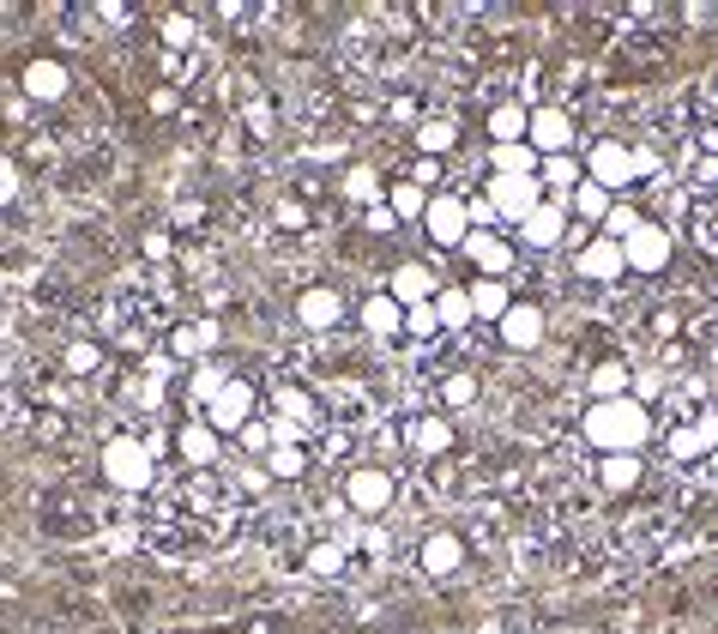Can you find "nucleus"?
Instances as JSON below:
<instances>
[{
  "label": "nucleus",
  "mask_w": 718,
  "mask_h": 634,
  "mask_svg": "<svg viewBox=\"0 0 718 634\" xmlns=\"http://www.w3.org/2000/svg\"><path fill=\"white\" fill-rule=\"evenodd\" d=\"M405 327H411V333H435L441 321H435V308L423 302V308H405Z\"/></svg>",
  "instance_id": "58836bf2"
},
{
  "label": "nucleus",
  "mask_w": 718,
  "mask_h": 634,
  "mask_svg": "<svg viewBox=\"0 0 718 634\" xmlns=\"http://www.w3.org/2000/svg\"><path fill=\"white\" fill-rule=\"evenodd\" d=\"M429 290H435V272H429V266H399L387 296H393L399 308H423V302H429Z\"/></svg>",
  "instance_id": "4468645a"
},
{
  "label": "nucleus",
  "mask_w": 718,
  "mask_h": 634,
  "mask_svg": "<svg viewBox=\"0 0 718 634\" xmlns=\"http://www.w3.org/2000/svg\"><path fill=\"white\" fill-rule=\"evenodd\" d=\"M344 502H350L356 514H381V508L393 502V471H381V465H356L350 478H344Z\"/></svg>",
  "instance_id": "20e7f679"
},
{
  "label": "nucleus",
  "mask_w": 718,
  "mask_h": 634,
  "mask_svg": "<svg viewBox=\"0 0 718 634\" xmlns=\"http://www.w3.org/2000/svg\"><path fill=\"white\" fill-rule=\"evenodd\" d=\"M495 176H537L531 145H495Z\"/></svg>",
  "instance_id": "a878e982"
},
{
  "label": "nucleus",
  "mask_w": 718,
  "mask_h": 634,
  "mask_svg": "<svg viewBox=\"0 0 718 634\" xmlns=\"http://www.w3.org/2000/svg\"><path fill=\"white\" fill-rule=\"evenodd\" d=\"M465 254H471L483 272H507V260H513V248H507L501 236H489V230H471V236H465Z\"/></svg>",
  "instance_id": "412c9836"
},
{
  "label": "nucleus",
  "mask_w": 718,
  "mask_h": 634,
  "mask_svg": "<svg viewBox=\"0 0 718 634\" xmlns=\"http://www.w3.org/2000/svg\"><path fill=\"white\" fill-rule=\"evenodd\" d=\"M278 224H284V230H302V224H308V206H302V200H284V206H278Z\"/></svg>",
  "instance_id": "ea45409f"
},
{
  "label": "nucleus",
  "mask_w": 718,
  "mask_h": 634,
  "mask_svg": "<svg viewBox=\"0 0 718 634\" xmlns=\"http://www.w3.org/2000/svg\"><path fill=\"white\" fill-rule=\"evenodd\" d=\"M525 127H531V115H525L519 103L489 109V133H495V145H519V139H525Z\"/></svg>",
  "instance_id": "b1692460"
},
{
  "label": "nucleus",
  "mask_w": 718,
  "mask_h": 634,
  "mask_svg": "<svg viewBox=\"0 0 718 634\" xmlns=\"http://www.w3.org/2000/svg\"><path fill=\"white\" fill-rule=\"evenodd\" d=\"M248 411H254V381H236V375H230V381L218 387V399L206 405V423H212V429H242Z\"/></svg>",
  "instance_id": "0eeeda50"
},
{
  "label": "nucleus",
  "mask_w": 718,
  "mask_h": 634,
  "mask_svg": "<svg viewBox=\"0 0 718 634\" xmlns=\"http://www.w3.org/2000/svg\"><path fill=\"white\" fill-rule=\"evenodd\" d=\"M278 411H284V417H308V393H296V387L278 393Z\"/></svg>",
  "instance_id": "c03bdc74"
},
{
  "label": "nucleus",
  "mask_w": 718,
  "mask_h": 634,
  "mask_svg": "<svg viewBox=\"0 0 718 634\" xmlns=\"http://www.w3.org/2000/svg\"><path fill=\"white\" fill-rule=\"evenodd\" d=\"M592 182H598L604 194H616V188H628V182H640V157H634L628 145H616V139H604V145L592 151Z\"/></svg>",
  "instance_id": "423d86ee"
},
{
  "label": "nucleus",
  "mask_w": 718,
  "mask_h": 634,
  "mask_svg": "<svg viewBox=\"0 0 718 634\" xmlns=\"http://www.w3.org/2000/svg\"><path fill=\"white\" fill-rule=\"evenodd\" d=\"M700 182H718V157H706V164H700Z\"/></svg>",
  "instance_id": "09e8293b"
},
{
  "label": "nucleus",
  "mask_w": 718,
  "mask_h": 634,
  "mask_svg": "<svg viewBox=\"0 0 718 634\" xmlns=\"http://www.w3.org/2000/svg\"><path fill=\"white\" fill-rule=\"evenodd\" d=\"M344 568V550L338 544H314L308 550V574H338Z\"/></svg>",
  "instance_id": "c9c22d12"
},
{
  "label": "nucleus",
  "mask_w": 718,
  "mask_h": 634,
  "mask_svg": "<svg viewBox=\"0 0 718 634\" xmlns=\"http://www.w3.org/2000/svg\"><path fill=\"white\" fill-rule=\"evenodd\" d=\"M435 321L441 327H465L471 321V290H435Z\"/></svg>",
  "instance_id": "bb28decb"
},
{
  "label": "nucleus",
  "mask_w": 718,
  "mask_h": 634,
  "mask_svg": "<svg viewBox=\"0 0 718 634\" xmlns=\"http://www.w3.org/2000/svg\"><path fill=\"white\" fill-rule=\"evenodd\" d=\"M169 345L182 351V357H194V351H212V345H218V327H206V321H200V327H175V339H169Z\"/></svg>",
  "instance_id": "7c9ffc66"
},
{
  "label": "nucleus",
  "mask_w": 718,
  "mask_h": 634,
  "mask_svg": "<svg viewBox=\"0 0 718 634\" xmlns=\"http://www.w3.org/2000/svg\"><path fill=\"white\" fill-rule=\"evenodd\" d=\"M562 230H568V212H562V206H550V200L525 218V242H531V248H556V242H562Z\"/></svg>",
  "instance_id": "dca6fc26"
},
{
  "label": "nucleus",
  "mask_w": 718,
  "mask_h": 634,
  "mask_svg": "<svg viewBox=\"0 0 718 634\" xmlns=\"http://www.w3.org/2000/svg\"><path fill=\"white\" fill-rule=\"evenodd\" d=\"M513 302H507V284L501 278H477L471 284V314H483V321H501Z\"/></svg>",
  "instance_id": "5701e85b"
},
{
  "label": "nucleus",
  "mask_w": 718,
  "mask_h": 634,
  "mask_svg": "<svg viewBox=\"0 0 718 634\" xmlns=\"http://www.w3.org/2000/svg\"><path fill=\"white\" fill-rule=\"evenodd\" d=\"M580 278H598V284H610V278H622V266H628V254H622V242H610V236H598V242H586L580 248Z\"/></svg>",
  "instance_id": "f8f14e48"
},
{
  "label": "nucleus",
  "mask_w": 718,
  "mask_h": 634,
  "mask_svg": "<svg viewBox=\"0 0 718 634\" xmlns=\"http://www.w3.org/2000/svg\"><path fill=\"white\" fill-rule=\"evenodd\" d=\"M712 484H718V453H712Z\"/></svg>",
  "instance_id": "8fccbe9b"
},
{
  "label": "nucleus",
  "mask_w": 718,
  "mask_h": 634,
  "mask_svg": "<svg viewBox=\"0 0 718 634\" xmlns=\"http://www.w3.org/2000/svg\"><path fill=\"white\" fill-rule=\"evenodd\" d=\"M393 224H399V218H393V206H369V230H381V236H387Z\"/></svg>",
  "instance_id": "49530a36"
},
{
  "label": "nucleus",
  "mask_w": 718,
  "mask_h": 634,
  "mask_svg": "<svg viewBox=\"0 0 718 634\" xmlns=\"http://www.w3.org/2000/svg\"><path fill=\"white\" fill-rule=\"evenodd\" d=\"M441 399H447V405H471V399H477V375H447V381H441Z\"/></svg>",
  "instance_id": "f704fd0d"
},
{
  "label": "nucleus",
  "mask_w": 718,
  "mask_h": 634,
  "mask_svg": "<svg viewBox=\"0 0 718 634\" xmlns=\"http://www.w3.org/2000/svg\"><path fill=\"white\" fill-rule=\"evenodd\" d=\"M537 182H550V188H580V164H574V157H544V164H537Z\"/></svg>",
  "instance_id": "c85d7f7f"
},
{
  "label": "nucleus",
  "mask_w": 718,
  "mask_h": 634,
  "mask_svg": "<svg viewBox=\"0 0 718 634\" xmlns=\"http://www.w3.org/2000/svg\"><path fill=\"white\" fill-rule=\"evenodd\" d=\"M67 369H73V375L97 369V351H91V345H73V351H67Z\"/></svg>",
  "instance_id": "37998d69"
},
{
  "label": "nucleus",
  "mask_w": 718,
  "mask_h": 634,
  "mask_svg": "<svg viewBox=\"0 0 718 634\" xmlns=\"http://www.w3.org/2000/svg\"><path fill=\"white\" fill-rule=\"evenodd\" d=\"M586 441L604 447V453H640L652 441V417H646V405L634 393L628 399H598L586 411Z\"/></svg>",
  "instance_id": "f257e3e1"
},
{
  "label": "nucleus",
  "mask_w": 718,
  "mask_h": 634,
  "mask_svg": "<svg viewBox=\"0 0 718 634\" xmlns=\"http://www.w3.org/2000/svg\"><path fill=\"white\" fill-rule=\"evenodd\" d=\"M423 224H429V236H435L441 248H465V236H471V212H465V200H429Z\"/></svg>",
  "instance_id": "6e6552de"
},
{
  "label": "nucleus",
  "mask_w": 718,
  "mask_h": 634,
  "mask_svg": "<svg viewBox=\"0 0 718 634\" xmlns=\"http://www.w3.org/2000/svg\"><path fill=\"white\" fill-rule=\"evenodd\" d=\"M242 441H248L254 453H272V429H266V423H242Z\"/></svg>",
  "instance_id": "a19ab883"
},
{
  "label": "nucleus",
  "mask_w": 718,
  "mask_h": 634,
  "mask_svg": "<svg viewBox=\"0 0 718 634\" xmlns=\"http://www.w3.org/2000/svg\"><path fill=\"white\" fill-rule=\"evenodd\" d=\"M338 314H344V302H338V290H326V284L296 296V321H302L308 333H332V327H338Z\"/></svg>",
  "instance_id": "9b49d317"
},
{
  "label": "nucleus",
  "mask_w": 718,
  "mask_h": 634,
  "mask_svg": "<svg viewBox=\"0 0 718 634\" xmlns=\"http://www.w3.org/2000/svg\"><path fill=\"white\" fill-rule=\"evenodd\" d=\"M175 447H182L188 465H212V459H218V429H212V423H188L182 435H175Z\"/></svg>",
  "instance_id": "a211bd4d"
},
{
  "label": "nucleus",
  "mask_w": 718,
  "mask_h": 634,
  "mask_svg": "<svg viewBox=\"0 0 718 634\" xmlns=\"http://www.w3.org/2000/svg\"><path fill=\"white\" fill-rule=\"evenodd\" d=\"M465 212H471V224H495V218H501V212H495V206H489V194H483V200H471V206H465Z\"/></svg>",
  "instance_id": "a18cd8bd"
},
{
  "label": "nucleus",
  "mask_w": 718,
  "mask_h": 634,
  "mask_svg": "<svg viewBox=\"0 0 718 634\" xmlns=\"http://www.w3.org/2000/svg\"><path fill=\"white\" fill-rule=\"evenodd\" d=\"M628 387H634L628 363H598V369H592V393H598V399H628Z\"/></svg>",
  "instance_id": "393cba45"
},
{
  "label": "nucleus",
  "mask_w": 718,
  "mask_h": 634,
  "mask_svg": "<svg viewBox=\"0 0 718 634\" xmlns=\"http://www.w3.org/2000/svg\"><path fill=\"white\" fill-rule=\"evenodd\" d=\"M417 562H423V574H453V568L465 562V544H459L453 532H435V538H423Z\"/></svg>",
  "instance_id": "2eb2a0df"
},
{
  "label": "nucleus",
  "mask_w": 718,
  "mask_h": 634,
  "mask_svg": "<svg viewBox=\"0 0 718 634\" xmlns=\"http://www.w3.org/2000/svg\"><path fill=\"white\" fill-rule=\"evenodd\" d=\"M525 145L544 151V157H568V145H574V115H568V109H531Z\"/></svg>",
  "instance_id": "39448f33"
},
{
  "label": "nucleus",
  "mask_w": 718,
  "mask_h": 634,
  "mask_svg": "<svg viewBox=\"0 0 718 634\" xmlns=\"http://www.w3.org/2000/svg\"><path fill=\"white\" fill-rule=\"evenodd\" d=\"M640 224H646V218H640L634 206H610V218H604V236H610V242H628Z\"/></svg>",
  "instance_id": "72a5a7b5"
},
{
  "label": "nucleus",
  "mask_w": 718,
  "mask_h": 634,
  "mask_svg": "<svg viewBox=\"0 0 718 634\" xmlns=\"http://www.w3.org/2000/svg\"><path fill=\"white\" fill-rule=\"evenodd\" d=\"M19 194V170H13V157H0V206H7Z\"/></svg>",
  "instance_id": "79ce46f5"
},
{
  "label": "nucleus",
  "mask_w": 718,
  "mask_h": 634,
  "mask_svg": "<svg viewBox=\"0 0 718 634\" xmlns=\"http://www.w3.org/2000/svg\"><path fill=\"white\" fill-rule=\"evenodd\" d=\"M489 206H495L501 218L525 224L537 206H544V182H537V176H495V182H489Z\"/></svg>",
  "instance_id": "7ed1b4c3"
},
{
  "label": "nucleus",
  "mask_w": 718,
  "mask_h": 634,
  "mask_svg": "<svg viewBox=\"0 0 718 634\" xmlns=\"http://www.w3.org/2000/svg\"><path fill=\"white\" fill-rule=\"evenodd\" d=\"M103 471H109L115 490H145V484H151V453H145L133 435H115V441L103 447Z\"/></svg>",
  "instance_id": "f03ea898"
},
{
  "label": "nucleus",
  "mask_w": 718,
  "mask_h": 634,
  "mask_svg": "<svg viewBox=\"0 0 718 634\" xmlns=\"http://www.w3.org/2000/svg\"><path fill=\"white\" fill-rule=\"evenodd\" d=\"M700 453H718V417L670 429V459H700Z\"/></svg>",
  "instance_id": "ddd939ff"
},
{
  "label": "nucleus",
  "mask_w": 718,
  "mask_h": 634,
  "mask_svg": "<svg viewBox=\"0 0 718 634\" xmlns=\"http://www.w3.org/2000/svg\"><path fill=\"white\" fill-rule=\"evenodd\" d=\"M387 206H393V218H423V212H429V194L405 176V182H393V200H387Z\"/></svg>",
  "instance_id": "cd10ccee"
},
{
  "label": "nucleus",
  "mask_w": 718,
  "mask_h": 634,
  "mask_svg": "<svg viewBox=\"0 0 718 634\" xmlns=\"http://www.w3.org/2000/svg\"><path fill=\"white\" fill-rule=\"evenodd\" d=\"M405 441H411L423 459H435V453H447V447H453V423H441V417H417V423L405 429Z\"/></svg>",
  "instance_id": "f3484780"
},
{
  "label": "nucleus",
  "mask_w": 718,
  "mask_h": 634,
  "mask_svg": "<svg viewBox=\"0 0 718 634\" xmlns=\"http://www.w3.org/2000/svg\"><path fill=\"white\" fill-rule=\"evenodd\" d=\"M363 327H369L375 339H387V333L405 327V308H399L393 296H369V302H363Z\"/></svg>",
  "instance_id": "4be33fe9"
},
{
  "label": "nucleus",
  "mask_w": 718,
  "mask_h": 634,
  "mask_svg": "<svg viewBox=\"0 0 718 634\" xmlns=\"http://www.w3.org/2000/svg\"><path fill=\"white\" fill-rule=\"evenodd\" d=\"M622 254H628L634 272H658V266H670V230H664V224H640V230L622 242Z\"/></svg>",
  "instance_id": "1a4fd4ad"
},
{
  "label": "nucleus",
  "mask_w": 718,
  "mask_h": 634,
  "mask_svg": "<svg viewBox=\"0 0 718 634\" xmlns=\"http://www.w3.org/2000/svg\"><path fill=\"white\" fill-rule=\"evenodd\" d=\"M344 194H350V200H375V194H381V182H375L369 170H350V182H344ZM375 206H381V200H375Z\"/></svg>",
  "instance_id": "e433bc0d"
},
{
  "label": "nucleus",
  "mask_w": 718,
  "mask_h": 634,
  "mask_svg": "<svg viewBox=\"0 0 718 634\" xmlns=\"http://www.w3.org/2000/svg\"><path fill=\"white\" fill-rule=\"evenodd\" d=\"M598 478H604V490L628 496V490L640 484V453H604V465H598Z\"/></svg>",
  "instance_id": "6ab92c4d"
},
{
  "label": "nucleus",
  "mask_w": 718,
  "mask_h": 634,
  "mask_svg": "<svg viewBox=\"0 0 718 634\" xmlns=\"http://www.w3.org/2000/svg\"><path fill=\"white\" fill-rule=\"evenodd\" d=\"M25 91L43 97V103H55V97L67 91V67H61V61H31V67H25Z\"/></svg>",
  "instance_id": "aec40b11"
},
{
  "label": "nucleus",
  "mask_w": 718,
  "mask_h": 634,
  "mask_svg": "<svg viewBox=\"0 0 718 634\" xmlns=\"http://www.w3.org/2000/svg\"><path fill=\"white\" fill-rule=\"evenodd\" d=\"M574 212H580V218H610V194H604L598 182H580V188H574Z\"/></svg>",
  "instance_id": "473e14b6"
},
{
  "label": "nucleus",
  "mask_w": 718,
  "mask_h": 634,
  "mask_svg": "<svg viewBox=\"0 0 718 634\" xmlns=\"http://www.w3.org/2000/svg\"><path fill=\"white\" fill-rule=\"evenodd\" d=\"M495 327H501V345H507V351H531V345H544V308H531V302L519 308V302H513Z\"/></svg>",
  "instance_id": "9d476101"
},
{
  "label": "nucleus",
  "mask_w": 718,
  "mask_h": 634,
  "mask_svg": "<svg viewBox=\"0 0 718 634\" xmlns=\"http://www.w3.org/2000/svg\"><path fill=\"white\" fill-rule=\"evenodd\" d=\"M453 139H459V133H453V121H423V127H417V145H423L429 157L453 151Z\"/></svg>",
  "instance_id": "2f4dec72"
},
{
  "label": "nucleus",
  "mask_w": 718,
  "mask_h": 634,
  "mask_svg": "<svg viewBox=\"0 0 718 634\" xmlns=\"http://www.w3.org/2000/svg\"><path fill=\"white\" fill-rule=\"evenodd\" d=\"M224 381H230V375H224V369H200V375H194V393H200V399H206V405H212V399H218V387H224Z\"/></svg>",
  "instance_id": "4c0bfd02"
},
{
  "label": "nucleus",
  "mask_w": 718,
  "mask_h": 634,
  "mask_svg": "<svg viewBox=\"0 0 718 634\" xmlns=\"http://www.w3.org/2000/svg\"><path fill=\"white\" fill-rule=\"evenodd\" d=\"M163 37H169V49H182V43H188V37H194V31H188V25H182V19H169V25H163Z\"/></svg>",
  "instance_id": "de8ad7c7"
},
{
  "label": "nucleus",
  "mask_w": 718,
  "mask_h": 634,
  "mask_svg": "<svg viewBox=\"0 0 718 634\" xmlns=\"http://www.w3.org/2000/svg\"><path fill=\"white\" fill-rule=\"evenodd\" d=\"M266 471H272V478H302L308 453H302V447H272V453H266Z\"/></svg>",
  "instance_id": "c756f323"
}]
</instances>
